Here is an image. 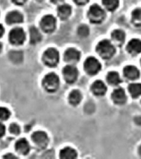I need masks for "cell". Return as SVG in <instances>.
Returning <instances> with one entry per match:
<instances>
[{
	"instance_id": "15",
	"label": "cell",
	"mask_w": 141,
	"mask_h": 159,
	"mask_svg": "<svg viewBox=\"0 0 141 159\" xmlns=\"http://www.w3.org/2000/svg\"><path fill=\"white\" fill-rule=\"evenodd\" d=\"M91 91L95 95H104L107 91L106 84L101 80H97L92 84L91 86Z\"/></svg>"
},
{
	"instance_id": "26",
	"label": "cell",
	"mask_w": 141,
	"mask_h": 159,
	"mask_svg": "<svg viewBox=\"0 0 141 159\" xmlns=\"http://www.w3.org/2000/svg\"><path fill=\"white\" fill-rule=\"evenodd\" d=\"M77 32L79 36L86 37L89 34V28L86 25L82 24L79 26Z\"/></svg>"
},
{
	"instance_id": "31",
	"label": "cell",
	"mask_w": 141,
	"mask_h": 159,
	"mask_svg": "<svg viewBox=\"0 0 141 159\" xmlns=\"http://www.w3.org/2000/svg\"><path fill=\"white\" fill-rule=\"evenodd\" d=\"M5 132V127L2 124H1V130H0V134H1V137L3 136Z\"/></svg>"
},
{
	"instance_id": "29",
	"label": "cell",
	"mask_w": 141,
	"mask_h": 159,
	"mask_svg": "<svg viewBox=\"0 0 141 159\" xmlns=\"http://www.w3.org/2000/svg\"><path fill=\"white\" fill-rule=\"evenodd\" d=\"M76 4L79 5H84L87 4L89 0H73Z\"/></svg>"
},
{
	"instance_id": "36",
	"label": "cell",
	"mask_w": 141,
	"mask_h": 159,
	"mask_svg": "<svg viewBox=\"0 0 141 159\" xmlns=\"http://www.w3.org/2000/svg\"></svg>"
},
{
	"instance_id": "7",
	"label": "cell",
	"mask_w": 141,
	"mask_h": 159,
	"mask_svg": "<svg viewBox=\"0 0 141 159\" xmlns=\"http://www.w3.org/2000/svg\"><path fill=\"white\" fill-rule=\"evenodd\" d=\"M40 25L44 32L51 33L56 28V19L50 15L44 16L40 23Z\"/></svg>"
},
{
	"instance_id": "8",
	"label": "cell",
	"mask_w": 141,
	"mask_h": 159,
	"mask_svg": "<svg viewBox=\"0 0 141 159\" xmlns=\"http://www.w3.org/2000/svg\"><path fill=\"white\" fill-rule=\"evenodd\" d=\"M63 76L67 83L73 84L76 81L79 76L77 69L73 65H67L63 69Z\"/></svg>"
},
{
	"instance_id": "6",
	"label": "cell",
	"mask_w": 141,
	"mask_h": 159,
	"mask_svg": "<svg viewBox=\"0 0 141 159\" xmlns=\"http://www.w3.org/2000/svg\"><path fill=\"white\" fill-rule=\"evenodd\" d=\"M9 40L14 45H20L25 40V34L23 28L20 27L12 29L9 34Z\"/></svg>"
},
{
	"instance_id": "30",
	"label": "cell",
	"mask_w": 141,
	"mask_h": 159,
	"mask_svg": "<svg viewBox=\"0 0 141 159\" xmlns=\"http://www.w3.org/2000/svg\"><path fill=\"white\" fill-rule=\"evenodd\" d=\"M12 1L14 4H16L17 5H22L27 1V0H12Z\"/></svg>"
},
{
	"instance_id": "18",
	"label": "cell",
	"mask_w": 141,
	"mask_h": 159,
	"mask_svg": "<svg viewBox=\"0 0 141 159\" xmlns=\"http://www.w3.org/2000/svg\"><path fill=\"white\" fill-rule=\"evenodd\" d=\"M60 158L63 159H74L77 156V153L73 148L70 147L64 148L59 153Z\"/></svg>"
},
{
	"instance_id": "27",
	"label": "cell",
	"mask_w": 141,
	"mask_h": 159,
	"mask_svg": "<svg viewBox=\"0 0 141 159\" xmlns=\"http://www.w3.org/2000/svg\"><path fill=\"white\" fill-rule=\"evenodd\" d=\"M11 116V112L5 107H1L0 108V118L1 120H7Z\"/></svg>"
},
{
	"instance_id": "32",
	"label": "cell",
	"mask_w": 141,
	"mask_h": 159,
	"mask_svg": "<svg viewBox=\"0 0 141 159\" xmlns=\"http://www.w3.org/2000/svg\"><path fill=\"white\" fill-rule=\"evenodd\" d=\"M4 158H6V159H16V157H15V156L13 155L12 154L9 153V154H7V155L5 156Z\"/></svg>"
},
{
	"instance_id": "19",
	"label": "cell",
	"mask_w": 141,
	"mask_h": 159,
	"mask_svg": "<svg viewBox=\"0 0 141 159\" xmlns=\"http://www.w3.org/2000/svg\"><path fill=\"white\" fill-rule=\"evenodd\" d=\"M30 42L33 44L39 43L42 39V36L39 31L35 27H32L30 29Z\"/></svg>"
},
{
	"instance_id": "12",
	"label": "cell",
	"mask_w": 141,
	"mask_h": 159,
	"mask_svg": "<svg viewBox=\"0 0 141 159\" xmlns=\"http://www.w3.org/2000/svg\"><path fill=\"white\" fill-rule=\"evenodd\" d=\"M5 21L8 24L21 23L23 21V16L19 11H13L9 12L5 18Z\"/></svg>"
},
{
	"instance_id": "25",
	"label": "cell",
	"mask_w": 141,
	"mask_h": 159,
	"mask_svg": "<svg viewBox=\"0 0 141 159\" xmlns=\"http://www.w3.org/2000/svg\"><path fill=\"white\" fill-rule=\"evenodd\" d=\"M131 21L136 27H141V8L135 9L133 11Z\"/></svg>"
},
{
	"instance_id": "17",
	"label": "cell",
	"mask_w": 141,
	"mask_h": 159,
	"mask_svg": "<svg viewBox=\"0 0 141 159\" xmlns=\"http://www.w3.org/2000/svg\"><path fill=\"white\" fill-rule=\"evenodd\" d=\"M71 8L68 4L61 5L57 9V13L61 20H66L70 16Z\"/></svg>"
},
{
	"instance_id": "13",
	"label": "cell",
	"mask_w": 141,
	"mask_h": 159,
	"mask_svg": "<svg viewBox=\"0 0 141 159\" xmlns=\"http://www.w3.org/2000/svg\"><path fill=\"white\" fill-rule=\"evenodd\" d=\"M124 76L130 80H137L140 76V72L135 66L133 65H128L123 69Z\"/></svg>"
},
{
	"instance_id": "4",
	"label": "cell",
	"mask_w": 141,
	"mask_h": 159,
	"mask_svg": "<svg viewBox=\"0 0 141 159\" xmlns=\"http://www.w3.org/2000/svg\"><path fill=\"white\" fill-rule=\"evenodd\" d=\"M59 60V52L54 48H48L43 52L42 61L46 66L55 67L58 64Z\"/></svg>"
},
{
	"instance_id": "14",
	"label": "cell",
	"mask_w": 141,
	"mask_h": 159,
	"mask_svg": "<svg viewBox=\"0 0 141 159\" xmlns=\"http://www.w3.org/2000/svg\"><path fill=\"white\" fill-rule=\"evenodd\" d=\"M127 50L132 55H137L141 52V40L138 39H133L127 46Z\"/></svg>"
},
{
	"instance_id": "3",
	"label": "cell",
	"mask_w": 141,
	"mask_h": 159,
	"mask_svg": "<svg viewBox=\"0 0 141 159\" xmlns=\"http://www.w3.org/2000/svg\"><path fill=\"white\" fill-rule=\"evenodd\" d=\"M42 85L47 92H54L59 87V77L54 73H50L43 78Z\"/></svg>"
},
{
	"instance_id": "21",
	"label": "cell",
	"mask_w": 141,
	"mask_h": 159,
	"mask_svg": "<svg viewBox=\"0 0 141 159\" xmlns=\"http://www.w3.org/2000/svg\"><path fill=\"white\" fill-rule=\"evenodd\" d=\"M107 81L111 85H118L121 82L118 72H110L107 76Z\"/></svg>"
},
{
	"instance_id": "35",
	"label": "cell",
	"mask_w": 141,
	"mask_h": 159,
	"mask_svg": "<svg viewBox=\"0 0 141 159\" xmlns=\"http://www.w3.org/2000/svg\"><path fill=\"white\" fill-rule=\"evenodd\" d=\"M139 153L140 154V155L141 156V146L139 148Z\"/></svg>"
},
{
	"instance_id": "10",
	"label": "cell",
	"mask_w": 141,
	"mask_h": 159,
	"mask_svg": "<svg viewBox=\"0 0 141 159\" xmlns=\"http://www.w3.org/2000/svg\"><path fill=\"white\" fill-rule=\"evenodd\" d=\"M80 57V52L74 48H69L65 52L64 60L68 63L74 64L79 61Z\"/></svg>"
},
{
	"instance_id": "23",
	"label": "cell",
	"mask_w": 141,
	"mask_h": 159,
	"mask_svg": "<svg viewBox=\"0 0 141 159\" xmlns=\"http://www.w3.org/2000/svg\"><path fill=\"white\" fill-rule=\"evenodd\" d=\"M128 88L130 93L134 98H137L141 95V84H131Z\"/></svg>"
},
{
	"instance_id": "22",
	"label": "cell",
	"mask_w": 141,
	"mask_h": 159,
	"mask_svg": "<svg viewBox=\"0 0 141 159\" xmlns=\"http://www.w3.org/2000/svg\"><path fill=\"white\" fill-rule=\"evenodd\" d=\"M81 100L82 95L80 92L78 90H73L71 92L69 96V101L71 104L76 106L81 102Z\"/></svg>"
},
{
	"instance_id": "24",
	"label": "cell",
	"mask_w": 141,
	"mask_h": 159,
	"mask_svg": "<svg viewBox=\"0 0 141 159\" xmlns=\"http://www.w3.org/2000/svg\"><path fill=\"white\" fill-rule=\"evenodd\" d=\"M102 4L109 11L112 12L115 11L119 4V0H102Z\"/></svg>"
},
{
	"instance_id": "28",
	"label": "cell",
	"mask_w": 141,
	"mask_h": 159,
	"mask_svg": "<svg viewBox=\"0 0 141 159\" xmlns=\"http://www.w3.org/2000/svg\"><path fill=\"white\" fill-rule=\"evenodd\" d=\"M9 131L13 134L18 135L20 132V127L16 123H12L9 126Z\"/></svg>"
},
{
	"instance_id": "34",
	"label": "cell",
	"mask_w": 141,
	"mask_h": 159,
	"mask_svg": "<svg viewBox=\"0 0 141 159\" xmlns=\"http://www.w3.org/2000/svg\"><path fill=\"white\" fill-rule=\"evenodd\" d=\"M3 34H4V28H3L2 25H1V37L2 36Z\"/></svg>"
},
{
	"instance_id": "11",
	"label": "cell",
	"mask_w": 141,
	"mask_h": 159,
	"mask_svg": "<svg viewBox=\"0 0 141 159\" xmlns=\"http://www.w3.org/2000/svg\"><path fill=\"white\" fill-rule=\"evenodd\" d=\"M112 99L114 103L116 104H124L127 101V96L125 90L121 88L115 89L112 93Z\"/></svg>"
},
{
	"instance_id": "2",
	"label": "cell",
	"mask_w": 141,
	"mask_h": 159,
	"mask_svg": "<svg viewBox=\"0 0 141 159\" xmlns=\"http://www.w3.org/2000/svg\"><path fill=\"white\" fill-rule=\"evenodd\" d=\"M88 17L91 23L94 24H99L105 19L106 12L98 5L93 4L90 7L88 11Z\"/></svg>"
},
{
	"instance_id": "1",
	"label": "cell",
	"mask_w": 141,
	"mask_h": 159,
	"mask_svg": "<svg viewBox=\"0 0 141 159\" xmlns=\"http://www.w3.org/2000/svg\"><path fill=\"white\" fill-rule=\"evenodd\" d=\"M96 52L102 58L108 60L112 57L115 53V48L108 40H102L97 45Z\"/></svg>"
},
{
	"instance_id": "5",
	"label": "cell",
	"mask_w": 141,
	"mask_h": 159,
	"mask_svg": "<svg viewBox=\"0 0 141 159\" xmlns=\"http://www.w3.org/2000/svg\"><path fill=\"white\" fill-rule=\"evenodd\" d=\"M84 67L85 71L88 75L94 76L100 72L102 68V65L96 58L93 57H89L85 60Z\"/></svg>"
},
{
	"instance_id": "16",
	"label": "cell",
	"mask_w": 141,
	"mask_h": 159,
	"mask_svg": "<svg viewBox=\"0 0 141 159\" xmlns=\"http://www.w3.org/2000/svg\"><path fill=\"white\" fill-rule=\"evenodd\" d=\"M15 149L18 153L23 155H25L29 153L30 148L27 139H21L16 142Z\"/></svg>"
},
{
	"instance_id": "20",
	"label": "cell",
	"mask_w": 141,
	"mask_h": 159,
	"mask_svg": "<svg viewBox=\"0 0 141 159\" xmlns=\"http://www.w3.org/2000/svg\"><path fill=\"white\" fill-rule=\"evenodd\" d=\"M111 37L114 42L119 44H121L125 40V34L121 30H115L112 32Z\"/></svg>"
},
{
	"instance_id": "9",
	"label": "cell",
	"mask_w": 141,
	"mask_h": 159,
	"mask_svg": "<svg viewBox=\"0 0 141 159\" xmlns=\"http://www.w3.org/2000/svg\"><path fill=\"white\" fill-rule=\"evenodd\" d=\"M31 139L38 147L42 149L46 147L48 143V135L44 131H36L34 132L32 134Z\"/></svg>"
},
{
	"instance_id": "33",
	"label": "cell",
	"mask_w": 141,
	"mask_h": 159,
	"mask_svg": "<svg viewBox=\"0 0 141 159\" xmlns=\"http://www.w3.org/2000/svg\"><path fill=\"white\" fill-rule=\"evenodd\" d=\"M51 2L53 4H59L63 2L64 0H50Z\"/></svg>"
}]
</instances>
